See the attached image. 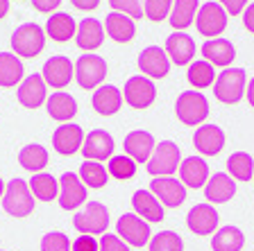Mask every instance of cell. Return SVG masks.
Listing matches in <instances>:
<instances>
[{
  "label": "cell",
  "mask_w": 254,
  "mask_h": 251,
  "mask_svg": "<svg viewBox=\"0 0 254 251\" xmlns=\"http://www.w3.org/2000/svg\"><path fill=\"white\" fill-rule=\"evenodd\" d=\"M77 177L82 179V183L91 190L105 188L107 181H109V172H107V167L102 165L100 161H84L82 165H79Z\"/></svg>",
  "instance_id": "obj_37"
},
{
  "label": "cell",
  "mask_w": 254,
  "mask_h": 251,
  "mask_svg": "<svg viewBox=\"0 0 254 251\" xmlns=\"http://www.w3.org/2000/svg\"><path fill=\"white\" fill-rule=\"evenodd\" d=\"M70 5L79 11H93V9H98L100 0H70Z\"/></svg>",
  "instance_id": "obj_49"
},
{
  "label": "cell",
  "mask_w": 254,
  "mask_h": 251,
  "mask_svg": "<svg viewBox=\"0 0 254 251\" xmlns=\"http://www.w3.org/2000/svg\"><path fill=\"white\" fill-rule=\"evenodd\" d=\"M27 183H30L34 199H39V201H53V199L59 197V179H55L53 174L37 172L32 174V179Z\"/></svg>",
  "instance_id": "obj_36"
},
{
  "label": "cell",
  "mask_w": 254,
  "mask_h": 251,
  "mask_svg": "<svg viewBox=\"0 0 254 251\" xmlns=\"http://www.w3.org/2000/svg\"><path fill=\"white\" fill-rule=\"evenodd\" d=\"M180 165H182V150L173 141L157 143L150 161L145 163V167H148V172L152 177H173L175 172H180Z\"/></svg>",
  "instance_id": "obj_4"
},
{
  "label": "cell",
  "mask_w": 254,
  "mask_h": 251,
  "mask_svg": "<svg viewBox=\"0 0 254 251\" xmlns=\"http://www.w3.org/2000/svg\"><path fill=\"white\" fill-rule=\"evenodd\" d=\"M225 143H227V136L218 125H200L193 134V145L200 152V156H218Z\"/></svg>",
  "instance_id": "obj_20"
},
{
  "label": "cell",
  "mask_w": 254,
  "mask_h": 251,
  "mask_svg": "<svg viewBox=\"0 0 254 251\" xmlns=\"http://www.w3.org/2000/svg\"><path fill=\"white\" fill-rule=\"evenodd\" d=\"M77 100L73 98L70 93H66V91H55L53 95H48L46 100V111L48 115L53 118V120L57 122H70L77 115Z\"/></svg>",
  "instance_id": "obj_25"
},
{
  "label": "cell",
  "mask_w": 254,
  "mask_h": 251,
  "mask_svg": "<svg viewBox=\"0 0 254 251\" xmlns=\"http://www.w3.org/2000/svg\"><path fill=\"white\" fill-rule=\"evenodd\" d=\"M73 226L79 236H102L109 226V210L100 201H89L77 215H73Z\"/></svg>",
  "instance_id": "obj_6"
},
{
  "label": "cell",
  "mask_w": 254,
  "mask_h": 251,
  "mask_svg": "<svg viewBox=\"0 0 254 251\" xmlns=\"http://www.w3.org/2000/svg\"><path fill=\"white\" fill-rule=\"evenodd\" d=\"M111 11H121V14L129 16V18H145L143 14V0H109Z\"/></svg>",
  "instance_id": "obj_42"
},
{
  "label": "cell",
  "mask_w": 254,
  "mask_h": 251,
  "mask_svg": "<svg viewBox=\"0 0 254 251\" xmlns=\"http://www.w3.org/2000/svg\"><path fill=\"white\" fill-rule=\"evenodd\" d=\"M107 77V61L95 52H84L75 61V82L79 89L91 91L102 86Z\"/></svg>",
  "instance_id": "obj_5"
},
{
  "label": "cell",
  "mask_w": 254,
  "mask_h": 251,
  "mask_svg": "<svg viewBox=\"0 0 254 251\" xmlns=\"http://www.w3.org/2000/svg\"><path fill=\"white\" fill-rule=\"evenodd\" d=\"M48 100V84L41 73H32L18 84V102L25 109H39Z\"/></svg>",
  "instance_id": "obj_21"
},
{
  "label": "cell",
  "mask_w": 254,
  "mask_h": 251,
  "mask_svg": "<svg viewBox=\"0 0 254 251\" xmlns=\"http://www.w3.org/2000/svg\"><path fill=\"white\" fill-rule=\"evenodd\" d=\"M211 89H213V95H216L218 102H222V104H227V106H234L245 98L248 75H245L243 68L229 66V68L218 73V77H216Z\"/></svg>",
  "instance_id": "obj_1"
},
{
  "label": "cell",
  "mask_w": 254,
  "mask_h": 251,
  "mask_svg": "<svg viewBox=\"0 0 254 251\" xmlns=\"http://www.w3.org/2000/svg\"><path fill=\"white\" fill-rule=\"evenodd\" d=\"M209 163L204 161V156H186L180 165V179L186 188L200 190L209 181Z\"/></svg>",
  "instance_id": "obj_24"
},
{
  "label": "cell",
  "mask_w": 254,
  "mask_h": 251,
  "mask_svg": "<svg viewBox=\"0 0 254 251\" xmlns=\"http://www.w3.org/2000/svg\"><path fill=\"white\" fill-rule=\"evenodd\" d=\"M150 251H184V240L175 231H159L148 242Z\"/></svg>",
  "instance_id": "obj_40"
},
{
  "label": "cell",
  "mask_w": 254,
  "mask_h": 251,
  "mask_svg": "<svg viewBox=\"0 0 254 251\" xmlns=\"http://www.w3.org/2000/svg\"><path fill=\"white\" fill-rule=\"evenodd\" d=\"M5 188H7V186H5V181H2V179H0V197H2V195H5Z\"/></svg>",
  "instance_id": "obj_52"
},
{
  "label": "cell",
  "mask_w": 254,
  "mask_h": 251,
  "mask_svg": "<svg viewBox=\"0 0 254 251\" xmlns=\"http://www.w3.org/2000/svg\"><path fill=\"white\" fill-rule=\"evenodd\" d=\"M245 247V233L238 226H220L211 236L213 251H241Z\"/></svg>",
  "instance_id": "obj_34"
},
{
  "label": "cell",
  "mask_w": 254,
  "mask_h": 251,
  "mask_svg": "<svg viewBox=\"0 0 254 251\" xmlns=\"http://www.w3.org/2000/svg\"><path fill=\"white\" fill-rule=\"evenodd\" d=\"M218 210L213 208V204H197L189 210L186 215V226L190 233L195 236H213L218 231Z\"/></svg>",
  "instance_id": "obj_16"
},
{
  "label": "cell",
  "mask_w": 254,
  "mask_h": 251,
  "mask_svg": "<svg viewBox=\"0 0 254 251\" xmlns=\"http://www.w3.org/2000/svg\"><path fill=\"white\" fill-rule=\"evenodd\" d=\"M132 208L138 217H143V220L150 222V224H152V222H161L166 217L161 201H159L150 190H143V188L132 195Z\"/></svg>",
  "instance_id": "obj_28"
},
{
  "label": "cell",
  "mask_w": 254,
  "mask_h": 251,
  "mask_svg": "<svg viewBox=\"0 0 254 251\" xmlns=\"http://www.w3.org/2000/svg\"><path fill=\"white\" fill-rule=\"evenodd\" d=\"M116 233H118V238L129 247H145L150 242V238H152L150 222L138 217L136 213L121 215L116 222Z\"/></svg>",
  "instance_id": "obj_10"
},
{
  "label": "cell",
  "mask_w": 254,
  "mask_h": 251,
  "mask_svg": "<svg viewBox=\"0 0 254 251\" xmlns=\"http://www.w3.org/2000/svg\"><path fill=\"white\" fill-rule=\"evenodd\" d=\"M216 77H218L216 68H213L209 61H204V59H195V61L189 66V70H186V79H189V84L195 91H202V89L213 86Z\"/></svg>",
  "instance_id": "obj_35"
},
{
  "label": "cell",
  "mask_w": 254,
  "mask_h": 251,
  "mask_svg": "<svg viewBox=\"0 0 254 251\" xmlns=\"http://www.w3.org/2000/svg\"><path fill=\"white\" fill-rule=\"evenodd\" d=\"M84 131L79 125H73V122H64L55 129L53 134V147L55 152L62 154V156H73L82 150V143H84Z\"/></svg>",
  "instance_id": "obj_19"
},
{
  "label": "cell",
  "mask_w": 254,
  "mask_h": 251,
  "mask_svg": "<svg viewBox=\"0 0 254 251\" xmlns=\"http://www.w3.org/2000/svg\"><path fill=\"white\" fill-rule=\"evenodd\" d=\"M114 138H111L109 131L105 129H93L84 136L82 143V154H84L86 161H109L114 156Z\"/></svg>",
  "instance_id": "obj_18"
},
{
  "label": "cell",
  "mask_w": 254,
  "mask_h": 251,
  "mask_svg": "<svg viewBox=\"0 0 254 251\" xmlns=\"http://www.w3.org/2000/svg\"><path fill=\"white\" fill-rule=\"evenodd\" d=\"M202 52V59L209 61L213 68H229L236 59V48L229 39H222V37H216V39H206L200 48Z\"/></svg>",
  "instance_id": "obj_15"
},
{
  "label": "cell",
  "mask_w": 254,
  "mask_h": 251,
  "mask_svg": "<svg viewBox=\"0 0 254 251\" xmlns=\"http://www.w3.org/2000/svg\"><path fill=\"white\" fill-rule=\"evenodd\" d=\"M107 172H109V177L118 179V181H129L136 174V161L132 156H127V154L111 156L109 165H107Z\"/></svg>",
  "instance_id": "obj_39"
},
{
  "label": "cell",
  "mask_w": 254,
  "mask_h": 251,
  "mask_svg": "<svg viewBox=\"0 0 254 251\" xmlns=\"http://www.w3.org/2000/svg\"><path fill=\"white\" fill-rule=\"evenodd\" d=\"M236 195V181L227 172H216L204 186V197L209 204H227Z\"/></svg>",
  "instance_id": "obj_27"
},
{
  "label": "cell",
  "mask_w": 254,
  "mask_h": 251,
  "mask_svg": "<svg viewBox=\"0 0 254 251\" xmlns=\"http://www.w3.org/2000/svg\"><path fill=\"white\" fill-rule=\"evenodd\" d=\"M218 2L229 16H241L245 11V7L250 5V0H218Z\"/></svg>",
  "instance_id": "obj_46"
},
{
  "label": "cell",
  "mask_w": 254,
  "mask_h": 251,
  "mask_svg": "<svg viewBox=\"0 0 254 251\" xmlns=\"http://www.w3.org/2000/svg\"><path fill=\"white\" fill-rule=\"evenodd\" d=\"M197 9H200V0H173V9L168 16L170 27L177 32H184L190 25H195Z\"/></svg>",
  "instance_id": "obj_31"
},
{
  "label": "cell",
  "mask_w": 254,
  "mask_h": 251,
  "mask_svg": "<svg viewBox=\"0 0 254 251\" xmlns=\"http://www.w3.org/2000/svg\"><path fill=\"white\" fill-rule=\"evenodd\" d=\"M245 98H248L250 106L254 109V77H252V79H248V89H245Z\"/></svg>",
  "instance_id": "obj_50"
},
{
  "label": "cell",
  "mask_w": 254,
  "mask_h": 251,
  "mask_svg": "<svg viewBox=\"0 0 254 251\" xmlns=\"http://www.w3.org/2000/svg\"><path fill=\"white\" fill-rule=\"evenodd\" d=\"M243 25H245V30L250 32V34H254V2H250L248 7H245V11L243 14Z\"/></svg>",
  "instance_id": "obj_48"
},
{
  "label": "cell",
  "mask_w": 254,
  "mask_h": 251,
  "mask_svg": "<svg viewBox=\"0 0 254 251\" xmlns=\"http://www.w3.org/2000/svg\"><path fill=\"white\" fill-rule=\"evenodd\" d=\"M173 0H143V14L152 23H161L170 16Z\"/></svg>",
  "instance_id": "obj_41"
},
{
  "label": "cell",
  "mask_w": 254,
  "mask_h": 251,
  "mask_svg": "<svg viewBox=\"0 0 254 251\" xmlns=\"http://www.w3.org/2000/svg\"><path fill=\"white\" fill-rule=\"evenodd\" d=\"M9 14V0H0V21Z\"/></svg>",
  "instance_id": "obj_51"
},
{
  "label": "cell",
  "mask_w": 254,
  "mask_h": 251,
  "mask_svg": "<svg viewBox=\"0 0 254 251\" xmlns=\"http://www.w3.org/2000/svg\"><path fill=\"white\" fill-rule=\"evenodd\" d=\"M41 251H70V240L62 231H53L41 238Z\"/></svg>",
  "instance_id": "obj_43"
},
{
  "label": "cell",
  "mask_w": 254,
  "mask_h": 251,
  "mask_svg": "<svg viewBox=\"0 0 254 251\" xmlns=\"http://www.w3.org/2000/svg\"><path fill=\"white\" fill-rule=\"evenodd\" d=\"M227 23H229V14L222 9V5L218 0H209V2L200 5V9H197L195 27L202 37L206 39L220 37L222 32L227 30Z\"/></svg>",
  "instance_id": "obj_8"
},
{
  "label": "cell",
  "mask_w": 254,
  "mask_h": 251,
  "mask_svg": "<svg viewBox=\"0 0 254 251\" xmlns=\"http://www.w3.org/2000/svg\"><path fill=\"white\" fill-rule=\"evenodd\" d=\"M105 23H100L98 18L89 16L84 21L77 23V34H75V43H77L79 50H84V52H93L98 48L105 43Z\"/></svg>",
  "instance_id": "obj_22"
},
{
  "label": "cell",
  "mask_w": 254,
  "mask_h": 251,
  "mask_svg": "<svg viewBox=\"0 0 254 251\" xmlns=\"http://www.w3.org/2000/svg\"><path fill=\"white\" fill-rule=\"evenodd\" d=\"M123 100L127 102V106L132 109H150L157 100V86H154V79L145 77V75H134L125 82L123 86Z\"/></svg>",
  "instance_id": "obj_9"
},
{
  "label": "cell",
  "mask_w": 254,
  "mask_h": 251,
  "mask_svg": "<svg viewBox=\"0 0 254 251\" xmlns=\"http://www.w3.org/2000/svg\"><path fill=\"white\" fill-rule=\"evenodd\" d=\"M100 249L98 251H129V245L118 238V233H102L100 236Z\"/></svg>",
  "instance_id": "obj_44"
},
{
  "label": "cell",
  "mask_w": 254,
  "mask_h": 251,
  "mask_svg": "<svg viewBox=\"0 0 254 251\" xmlns=\"http://www.w3.org/2000/svg\"><path fill=\"white\" fill-rule=\"evenodd\" d=\"M46 34L57 43H66L77 34V23H75V18L70 14H66V11H55L53 16H48Z\"/></svg>",
  "instance_id": "obj_30"
},
{
  "label": "cell",
  "mask_w": 254,
  "mask_h": 251,
  "mask_svg": "<svg viewBox=\"0 0 254 251\" xmlns=\"http://www.w3.org/2000/svg\"><path fill=\"white\" fill-rule=\"evenodd\" d=\"M150 193L161 201L164 208H177L186 201V186L175 177H154L150 181Z\"/></svg>",
  "instance_id": "obj_12"
},
{
  "label": "cell",
  "mask_w": 254,
  "mask_h": 251,
  "mask_svg": "<svg viewBox=\"0 0 254 251\" xmlns=\"http://www.w3.org/2000/svg\"><path fill=\"white\" fill-rule=\"evenodd\" d=\"M227 174L234 181H252L254 179V158L248 152H234L227 158Z\"/></svg>",
  "instance_id": "obj_38"
},
{
  "label": "cell",
  "mask_w": 254,
  "mask_h": 251,
  "mask_svg": "<svg viewBox=\"0 0 254 251\" xmlns=\"http://www.w3.org/2000/svg\"><path fill=\"white\" fill-rule=\"evenodd\" d=\"M2 208L11 217H27L34 208V195L30 190V183L23 179H11L2 195Z\"/></svg>",
  "instance_id": "obj_7"
},
{
  "label": "cell",
  "mask_w": 254,
  "mask_h": 251,
  "mask_svg": "<svg viewBox=\"0 0 254 251\" xmlns=\"http://www.w3.org/2000/svg\"><path fill=\"white\" fill-rule=\"evenodd\" d=\"M123 91L116 89L114 84H102L93 91V98H91V104H93L95 113L100 115H116L123 109Z\"/></svg>",
  "instance_id": "obj_26"
},
{
  "label": "cell",
  "mask_w": 254,
  "mask_h": 251,
  "mask_svg": "<svg viewBox=\"0 0 254 251\" xmlns=\"http://www.w3.org/2000/svg\"><path fill=\"white\" fill-rule=\"evenodd\" d=\"M18 2H21V0H18Z\"/></svg>",
  "instance_id": "obj_53"
},
{
  "label": "cell",
  "mask_w": 254,
  "mask_h": 251,
  "mask_svg": "<svg viewBox=\"0 0 254 251\" xmlns=\"http://www.w3.org/2000/svg\"><path fill=\"white\" fill-rule=\"evenodd\" d=\"M32 9L41 11V14H55V9H59L62 0H30Z\"/></svg>",
  "instance_id": "obj_47"
},
{
  "label": "cell",
  "mask_w": 254,
  "mask_h": 251,
  "mask_svg": "<svg viewBox=\"0 0 254 251\" xmlns=\"http://www.w3.org/2000/svg\"><path fill=\"white\" fill-rule=\"evenodd\" d=\"M25 79L21 57L14 52H0V89H14Z\"/></svg>",
  "instance_id": "obj_32"
},
{
  "label": "cell",
  "mask_w": 254,
  "mask_h": 251,
  "mask_svg": "<svg viewBox=\"0 0 254 251\" xmlns=\"http://www.w3.org/2000/svg\"><path fill=\"white\" fill-rule=\"evenodd\" d=\"M166 52H168L170 63H175V66H190V63L195 61L197 46L190 34L175 32V34H170L166 39Z\"/></svg>",
  "instance_id": "obj_17"
},
{
  "label": "cell",
  "mask_w": 254,
  "mask_h": 251,
  "mask_svg": "<svg viewBox=\"0 0 254 251\" xmlns=\"http://www.w3.org/2000/svg\"><path fill=\"white\" fill-rule=\"evenodd\" d=\"M175 115L186 127H200L209 118V100L202 91H184L175 100Z\"/></svg>",
  "instance_id": "obj_2"
},
{
  "label": "cell",
  "mask_w": 254,
  "mask_h": 251,
  "mask_svg": "<svg viewBox=\"0 0 254 251\" xmlns=\"http://www.w3.org/2000/svg\"><path fill=\"white\" fill-rule=\"evenodd\" d=\"M100 242L95 240V236H77L70 245V251H98Z\"/></svg>",
  "instance_id": "obj_45"
},
{
  "label": "cell",
  "mask_w": 254,
  "mask_h": 251,
  "mask_svg": "<svg viewBox=\"0 0 254 251\" xmlns=\"http://www.w3.org/2000/svg\"><path fill=\"white\" fill-rule=\"evenodd\" d=\"M18 163H21L23 170L37 174V172L46 170V165L50 163V154H48V150L43 145L30 143V145H25L21 152H18Z\"/></svg>",
  "instance_id": "obj_33"
},
{
  "label": "cell",
  "mask_w": 254,
  "mask_h": 251,
  "mask_svg": "<svg viewBox=\"0 0 254 251\" xmlns=\"http://www.w3.org/2000/svg\"><path fill=\"white\" fill-rule=\"evenodd\" d=\"M252 181H254V179H252Z\"/></svg>",
  "instance_id": "obj_54"
},
{
  "label": "cell",
  "mask_w": 254,
  "mask_h": 251,
  "mask_svg": "<svg viewBox=\"0 0 254 251\" xmlns=\"http://www.w3.org/2000/svg\"><path fill=\"white\" fill-rule=\"evenodd\" d=\"M123 147H125L127 156H132L136 163H148L150 156H152V152H154V147H157V141H154V136L150 131L134 129L125 136Z\"/></svg>",
  "instance_id": "obj_23"
},
{
  "label": "cell",
  "mask_w": 254,
  "mask_h": 251,
  "mask_svg": "<svg viewBox=\"0 0 254 251\" xmlns=\"http://www.w3.org/2000/svg\"><path fill=\"white\" fill-rule=\"evenodd\" d=\"M46 30L39 23H23L11 34V52L21 59H34L46 48Z\"/></svg>",
  "instance_id": "obj_3"
},
{
  "label": "cell",
  "mask_w": 254,
  "mask_h": 251,
  "mask_svg": "<svg viewBox=\"0 0 254 251\" xmlns=\"http://www.w3.org/2000/svg\"><path fill=\"white\" fill-rule=\"evenodd\" d=\"M105 32L109 34L111 41L129 43L136 34V23H134V18L121 14V11H111L105 18Z\"/></svg>",
  "instance_id": "obj_29"
},
{
  "label": "cell",
  "mask_w": 254,
  "mask_h": 251,
  "mask_svg": "<svg viewBox=\"0 0 254 251\" xmlns=\"http://www.w3.org/2000/svg\"><path fill=\"white\" fill-rule=\"evenodd\" d=\"M59 206L64 210H77L79 206L86 204V186L82 179L73 172H64L59 177Z\"/></svg>",
  "instance_id": "obj_13"
},
{
  "label": "cell",
  "mask_w": 254,
  "mask_h": 251,
  "mask_svg": "<svg viewBox=\"0 0 254 251\" xmlns=\"http://www.w3.org/2000/svg\"><path fill=\"white\" fill-rule=\"evenodd\" d=\"M73 75H75L73 61L68 57H64V54L50 57L41 68V77L46 79V84L50 89H66L73 82Z\"/></svg>",
  "instance_id": "obj_14"
},
{
  "label": "cell",
  "mask_w": 254,
  "mask_h": 251,
  "mask_svg": "<svg viewBox=\"0 0 254 251\" xmlns=\"http://www.w3.org/2000/svg\"><path fill=\"white\" fill-rule=\"evenodd\" d=\"M138 70H141V75H145V77L150 79H164L168 77L170 73V59H168V52H166V48L161 46H148L143 48L141 52H138Z\"/></svg>",
  "instance_id": "obj_11"
}]
</instances>
